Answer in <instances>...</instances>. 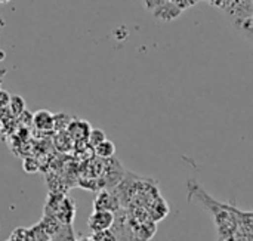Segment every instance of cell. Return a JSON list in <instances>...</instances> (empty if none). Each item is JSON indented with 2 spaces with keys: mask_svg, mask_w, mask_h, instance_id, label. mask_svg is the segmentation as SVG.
Listing matches in <instances>:
<instances>
[{
  "mask_svg": "<svg viewBox=\"0 0 253 241\" xmlns=\"http://www.w3.org/2000/svg\"><path fill=\"white\" fill-rule=\"evenodd\" d=\"M114 213L113 212H105V210H95L89 219H87V228L90 230L92 234L110 230L114 225Z\"/></svg>",
  "mask_w": 253,
  "mask_h": 241,
  "instance_id": "1",
  "label": "cell"
},
{
  "mask_svg": "<svg viewBox=\"0 0 253 241\" xmlns=\"http://www.w3.org/2000/svg\"><path fill=\"white\" fill-rule=\"evenodd\" d=\"M181 13H182V9H181L176 3L169 1V0H166L162 6H159V7L153 12L154 18L159 19V21H162V22H172V21H175Z\"/></svg>",
  "mask_w": 253,
  "mask_h": 241,
  "instance_id": "2",
  "label": "cell"
},
{
  "mask_svg": "<svg viewBox=\"0 0 253 241\" xmlns=\"http://www.w3.org/2000/svg\"><path fill=\"white\" fill-rule=\"evenodd\" d=\"M33 126L40 132H49L55 129V117L47 110H39L33 114Z\"/></svg>",
  "mask_w": 253,
  "mask_h": 241,
  "instance_id": "3",
  "label": "cell"
},
{
  "mask_svg": "<svg viewBox=\"0 0 253 241\" xmlns=\"http://www.w3.org/2000/svg\"><path fill=\"white\" fill-rule=\"evenodd\" d=\"M93 209L95 210H105V212H116L119 209V200L116 196L102 191L96 196L95 201H93Z\"/></svg>",
  "mask_w": 253,
  "mask_h": 241,
  "instance_id": "4",
  "label": "cell"
},
{
  "mask_svg": "<svg viewBox=\"0 0 253 241\" xmlns=\"http://www.w3.org/2000/svg\"><path fill=\"white\" fill-rule=\"evenodd\" d=\"M90 130H92V127H90V124L87 121L77 120V119L71 120V123H70V126L67 129L68 135L76 141H87Z\"/></svg>",
  "mask_w": 253,
  "mask_h": 241,
  "instance_id": "5",
  "label": "cell"
},
{
  "mask_svg": "<svg viewBox=\"0 0 253 241\" xmlns=\"http://www.w3.org/2000/svg\"><path fill=\"white\" fill-rule=\"evenodd\" d=\"M95 150V154L99 157V159H111L114 154H116V145H114V142H111V141H108V139H105L104 142H101L98 147H95L93 148Z\"/></svg>",
  "mask_w": 253,
  "mask_h": 241,
  "instance_id": "6",
  "label": "cell"
},
{
  "mask_svg": "<svg viewBox=\"0 0 253 241\" xmlns=\"http://www.w3.org/2000/svg\"><path fill=\"white\" fill-rule=\"evenodd\" d=\"M7 108L13 117H19L25 111V99L19 95H13V96H10V102H9Z\"/></svg>",
  "mask_w": 253,
  "mask_h": 241,
  "instance_id": "7",
  "label": "cell"
},
{
  "mask_svg": "<svg viewBox=\"0 0 253 241\" xmlns=\"http://www.w3.org/2000/svg\"><path fill=\"white\" fill-rule=\"evenodd\" d=\"M107 139V135H105V132L104 130H101V129H92L90 130V133H89V138H87V142H89V145L90 147H98L101 142H104Z\"/></svg>",
  "mask_w": 253,
  "mask_h": 241,
  "instance_id": "8",
  "label": "cell"
},
{
  "mask_svg": "<svg viewBox=\"0 0 253 241\" xmlns=\"http://www.w3.org/2000/svg\"><path fill=\"white\" fill-rule=\"evenodd\" d=\"M55 117V130H64V129H68L70 123H71V119L70 116L64 114V113H59V114H53Z\"/></svg>",
  "mask_w": 253,
  "mask_h": 241,
  "instance_id": "9",
  "label": "cell"
},
{
  "mask_svg": "<svg viewBox=\"0 0 253 241\" xmlns=\"http://www.w3.org/2000/svg\"><path fill=\"white\" fill-rule=\"evenodd\" d=\"M92 240L93 241H117L116 234L111 230H105V231H99L92 234Z\"/></svg>",
  "mask_w": 253,
  "mask_h": 241,
  "instance_id": "10",
  "label": "cell"
},
{
  "mask_svg": "<svg viewBox=\"0 0 253 241\" xmlns=\"http://www.w3.org/2000/svg\"><path fill=\"white\" fill-rule=\"evenodd\" d=\"M165 1H166V0H144V6H145V9L154 12L159 6H162Z\"/></svg>",
  "mask_w": 253,
  "mask_h": 241,
  "instance_id": "11",
  "label": "cell"
},
{
  "mask_svg": "<svg viewBox=\"0 0 253 241\" xmlns=\"http://www.w3.org/2000/svg\"><path fill=\"white\" fill-rule=\"evenodd\" d=\"M9 102H10V95H9V92L0 89V110H1V108H7V107H9Z\"/></svg>",
  "mask_w": 253,
  "mask_h": 241,
  "instance_id": "12",
  "label": "cell"
},
{
  "mask_svg": "<svg viewBox=\"0 0 253 241\" xmlns=\"http://www.w3.org/2000/svg\"><path fill=\"white\" fill-rule=\"evenodd\" d=\"M3 59H4V52L0 50V61H3Z\"/></svg>",
  "mask_w": 253,
  "mask_h": 241,
  "instance_id": "13",
  "label": "cell"
},
{
  "mask_svg": "<svg viewBox=\"0 0 253 241\" xmlns=\"http://www.w3.org/2000/svg\"><path fill=\"white\" fill-rule=\"evenodd\" d=\"M4 1H9V0H0V3H4Z\"/></svg>",
  "mask_w": 253,
  "mask_h": 241,
  "instance_id": "14",
  "label": "cell"
}]
</instances>
